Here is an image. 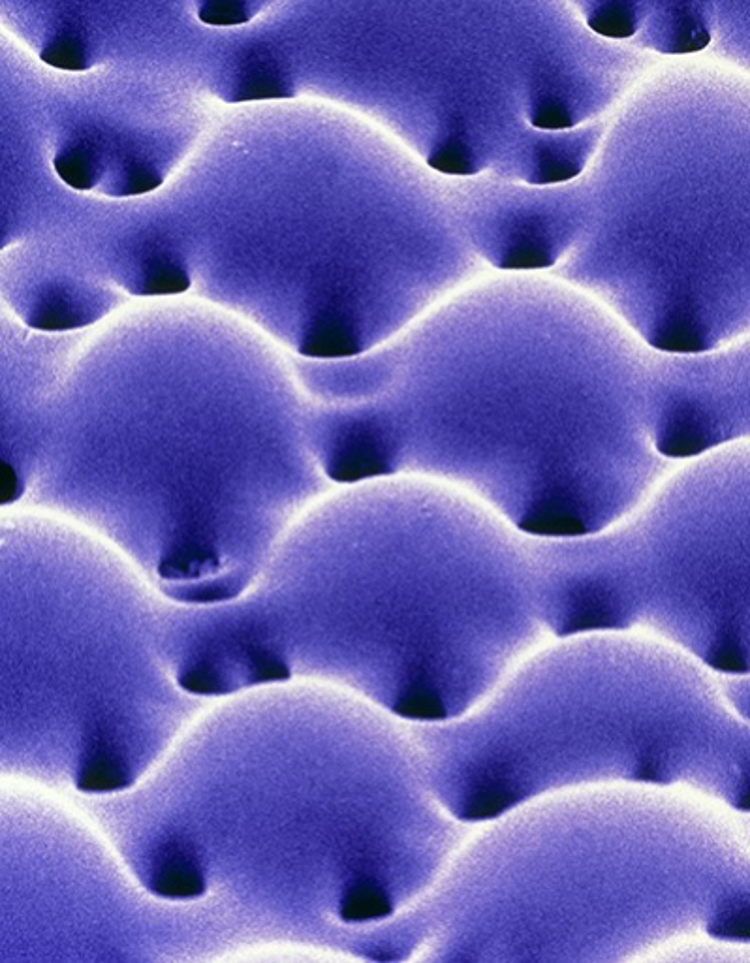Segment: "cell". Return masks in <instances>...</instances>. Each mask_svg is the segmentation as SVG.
<instances>
[{
    "label": "cell",
    "mask_w": 750,
    "mask_h": 963,
    "mask_svg": "<svg viewBox=\"0 0 750 963\" xmlns=\"http://www.w3.org/2000/svg\"><path fill=\"white\" fill-rule=\"evenodd\" d=\"M397 903L390 888L373 877H358L344 888L339 901V918L348 924L378 922L395 915Z\"/></svg>",
    "instance_id": "5"
},
{
    "label": "cell",
    "mask_w": 750,
    "mask_h": 963,
    "mask_svg": "<svg viewBox=\"0 0 750 963\" xmlns=\"http://www.w3.org/2000/svg\"><path fill=\"white\" fill-rule=\"evenodd\" d=\"M294 95L292 85L273 64H252L247 74L235 87L232 102L267 100V98H290Z\"/></svg>",
    "instance_id": "8"
},
{
    "label": "cell",
    "mask_w": 750,
    "mask_h": 963,
    "mask_svg": "<svg viewBox=\"0 0 750 963\" xmlns=\"http://www.w3.org/2000/svg\"><path fill=\"white\" fill-rule=\"evenodd\" d=\"M53 166L59 177L72 189L89 190L96 185V166L91 157L81 149H70L57 155Z\"/></svg>",
    "instance_id": "13"
},
{
    "label": "cell",
    "mask_w": 750,
    "mask_h": 963,
    "mask_svg": "<svg viewBox=\"0 0 750 963\" xmlns=\"http://www.w3.org/2000/svg\"><path fill=\"white\" fill-rule=\"evenodd\" d=\"M587 23L600 36L628 38L638 31L640 16L630 0H604L589 14Z\"/></svg>",
    "instance_id": "9"
},
{
    "label": "cell",
    "mask_w": 750,
    "mask_h": 963,
    "mask_svg": "<svg viewBox=\"0 0 750 963\" xmlns=\"http://www.w3.org/2000/svg\"><path fill=\"white\" fill-rule=\"evenodd\" d=\"M529 121L542 130H566L576 125V115L568 102L555 93H540L532 100Z\"/></svg>",
    "instance_id": "11"
},
{
    "label": "cell",
    "mask_w": 750,
    "mask_h": 963,
    "mask_svg": "<svg viewBox=\"0 0 750 963\" xmlns=\"http://www.w3.org/2000/svg\"><path fill=\"white\" fill-rule=\"evenodd\" d=\"M76 785L83 792H115L132 785L125 755L119 753L110 738L94 736L91 747L81 758Z\"/></svg>",
    "instance_id": "4"
},
{
    "label": "cell",
    "mask_w": 750,
    "mask_h": 963,
    "mask_svg": "<svg viewBox=\"0 0 750 963\" xmlns=\"http://www.w3.org/2000/svg\"><path fill=\"white\" fill-rule=\"evenodd\" d=\"M147 886L153 894L170 900H190L205 894L204 869L188 843L172 839L158 851Z\"/></svg>",
    "instance_id": "3"
},
{
    "label": "cell",
    "mask_w": 750,
    "mask_h": 963,
    "mask_svg": "<svg viewBox=\"0 0 750 963\" xmlns=\"http://www.w3.org/2000/svg\"><path fill=\"white\" fill-rule=\"evenodd\" d=\"M160 183H162V175L158 174L155 168L138 164L128 172L125 185L117 194L119 196H136V194L157 189V187H160Z\"/></svg>",
    "instance_id": "18"
},
{
    "label": "cell",
    "mask_w": 750,
    "mask_h": 963,
    "mask_svg": "<svg viewBox=\"0 0 750 963\" xmlns=\"http://www.w3.org/2000/svg\"><path fill=\"white\" fill-rule=\"evenodd\" d=\"M215 664L200 663L181 672L179 685L192 695L217 696L234 693L235 685Z\"/></svg>",
    "instance_id": "12"
},
{
    "label": "cell",
    "mask_w": 750,
    "mask_h": 963,
    "mask_svg": "<svg viewBox=\"0 0 750 963\" xmlns=\"http://www.w3.org/2000/svg\"><path fill=\"white\" fill-rule=\"evenodd\" d=\"M19 493V480L14 469L4 461L2 463V503L8 505L10 501L17 499Z\"/></svg>",
    "instance_id": "19"
},
{
    "label": "cell",
    "mask_w": 750,
    "mask_h": 963,
    "mask_svg": "<svg viewBox=\"0 0 750 963\" xmlns=\"http://www.w3.org/2000/svg\"><path fill=\"white\" fill-rule=\"evenodd\" d=\"M245 582H241L239 576H226V578H215L209 580L207 584L188 585L181 587L177 591V599L187 600V602H219V600L234 599L243 591Z\"/></svg>",
    "instance_id": "16"
},
{
    "label": "cell",
    "mask_w": 750,
    "mask_h": 963,
    "mask_svg": "<svg viewBox=\"0 0 750 963\" xmlns=\"http://www.w3.org/2000/svg\"><path fill=\"white\" fill-rule=\"evenodd\" d=\"M40 59L53 68H59V70L79 72V70L89 68V59H87L83 44H81L78 36H72V34L55 36L49 42V46L40 53Z\"/></svg>",
    "instance_id": "14"
},
{
    "label": "cell",
    "mask_w": 750,
    "mask_h": 963,
    "mask_svg": "<svg viewBox=\"0 0 750 963\" xmlns=\"http://www.w3.org/2000/svg\"><path fill=\"white\" fill-rule=\"evenodd\" d=\"M583 162L585 158L574 151V147H566L564 143L546 145L536 155L529 181L538 185L564 183L583 170Z\"/></svg>",
    "instance_id": "7"
},
{
    "label": "cell",
    "mask_w": 750,
    "mask_h": 963,
    "mask_svg": "<svg viewBox=\"0 0 750 963\" xmlns=\"http://www.w3.org/2000/svg\"><path fill=\"white\" fill-rule=\"evenodd\" d=\"M720 802L628 783L557 790L484 822L450 885V958L677 960L750 943V853Z\"/></svg>",
    "instance_id": "1"
},
{
    "label": "cell",
    "mask_w": 750,
    "mask_h": 963,
    "mask_svg": "<svg viewBox=\"0 0 750 963\" xmlns=\"http://www.w3.org/2000/svg\"><path fill=\"white\" fill-rule=\"evenodd\" d=\"M668 29H670L668 36L662 42L664 46L660 48L668 53L700 51L711 40L704 17L687 4H679L673 8Z\"/></svg>",
    "instance_id": "6"
},
{
    "label": "cell",
    "mask_w": 750,
    "mask_h": 963,
    "mask_svg": "<svg viewBox=\"0 0 750 963\" xmlns=\"http://www.w3.org/2000/svg\"><path fill=\"white\" fill-rule=\"evenodd\" d=\"M709 668L640 631L557 638L455 721L440 802L469 826L557 790L628 783L745 811L750 762Z\"/></svg>",
    "instance_id": "2"
},
{
    "label": "cell",
    "mask_w": 750,
    "mask_h": 963,
    "mask_svg": "<svg viewBox=\"0 0 750 963\" xmlns=\"http://www.w3.org/2000/svg\"><path fill=\"white\" fill-rule=\"evenodd\" d=\"M247 683H273L290 678V666L275 649H252L247 659Z\"/></svg>",
    "instance_id": "15"
},
{
    "label": "cell",
    "mask_w": 750,
    "mask_h": 963,
    "mask_svg": "<svg viewBox=\"0 0 750 963\" xmlns=\"http://www.w3.org/2000/svg\"><path fill=\"white\" fill-rule=\"evenodd\" d=\"M427 164L433 170L448 175H474L480 170L476 153L470 149L469 143L459 136H450L444 142L438 143L427 158Z\"/></svg>",
    "instance_id": "10"
},
{
    "label": "cell",
    "mask_w": 750,
    "mask_h": 963,
    "mask_svg": "<svg viewBox=\"0 0 750 963\" xmlns=\"http://www.w3.org/2000/svg\"><path fill=\"white\" fill-rule=\"evenodd\" d=\"M198 17L205 25H217V27L243 25L250 19L243 0H207L200 8Z\"/></svg>",
    "instance_id": "17"
}]
</instances>
